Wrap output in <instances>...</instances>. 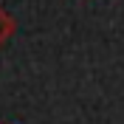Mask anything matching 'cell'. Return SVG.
I'll use <instances>...</instances> for the list:
<instances>
[{"label":"cell","mask_w":124,"mask_h":124,"mask_svg":"<svg viewBox=\"0 0 124 124\" xmlns=\"http://www.w3.org/2000/svg\"><path fill=\"white\" fill-rule=\"evenodd\" d=\"M17 31V23H14V17L8 14V11H3L0 8V48L6 45L8 39H11V34Z\"/></svg>","instance_id":"6da1fadb"}]
</instances>
